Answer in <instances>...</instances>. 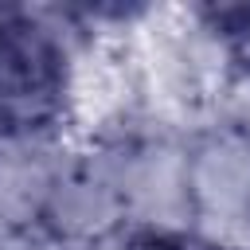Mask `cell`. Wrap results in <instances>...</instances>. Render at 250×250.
<instances>
[{"instance_id":"obj_1","label":"cell","mask_w":250,"mask_h":250,"mask_svg":"<svg viewBox=\"0 0 250 250\" xmlns=\"http://www.w3.org/2000/svg\"><path fill=\"white\" fill-rule=\"evenodd\" d=\"M62 90V55L55 39L23 20L0 16V117L16 125H39Z\"/></svg>"}]
</instances>
